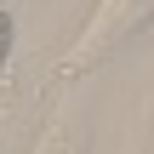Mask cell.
Returning a JSON list of instances; mask_svg holds the SVG:
<instances>
[{"label":"cell","instance_id":"obj_2","mask_svg":"<svg viewBox=\"0 0 154 154\" xmlns=\"http://www.w3.org/2000/svg\"><path fill=\"white\" fill-rule=\"evenodd\" d=\"M29 154H86V126L74 120V109H69V103H57V109L46 114V126L34 131Z\"/></svg>","mask_w":154,"mask_h":154},{"label":"cell","instance_id":"obj_1","mask_svg":"<svg viewBox=\"0 0 154 154\" xmlns=\"http://www.w3.org/2000/svg\"><path fill=\"white\" fill-rule=\"evenodd\" d=\"M154 23V0H91L86 23L74 29V40L51 57V80L57 86H74L86 74H97L109 57H120L143 29Z\"/></svg>","mask_w":154,"mask_h":154},{"label":"cell","instance_id":"obj_3","mask_svg":"<svg viewBox=\"0 0 154 154\" xmlns=\"http://www.w3.org/2000/svg\"><path fill=\"white\" fill-rule=\"evenodd\" d=\"M11 46H17V17H11V11L0 6V69L11 63Z\"/></svg>","mask_w":154,"mask_h":154}]
</instances>
